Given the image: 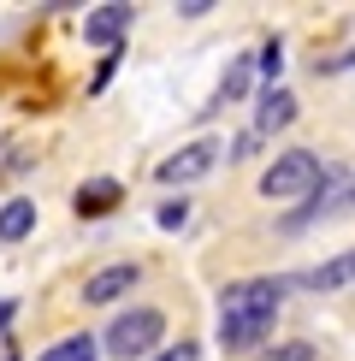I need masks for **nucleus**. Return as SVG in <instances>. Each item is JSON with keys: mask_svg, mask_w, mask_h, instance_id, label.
Segmentation results:
<instances>
[{"mask_svg": "<svg viewBox=\"0 0 355 361\" xmlns=\"http://www.w3.org/2000/svg\"><path fill=\"white\" fill-rule=\"evenodd\" d=\"M325 178V160L314 148H285V154H273V166L261 172V195L266 202H308V195L320 190Z\"/></svg>", "mask_w": 355, "mask_h": 361, "instance_id": "f257e3e1", "label": "nucleus"}, {"mask_svg": "<svg viewBox=\"0 0 355 361\" xmlns=\"http://www.w3.org/2000/svg\"><path fill=\"white\" fill-rule=\"evenodd\" d=\"M160 343H166V314L160 308H125L107 326L101 350L118 355V361H148V355H160Z\"/></svg>", "mask_w": 355, "mask_h": 361, "instance_id": "f03ea898", "label": "nucleus"}, {"mask_svg": "<svg viewBox=\"0 0 355 361\" xmlns=\"http://www.w3.org/2000/svg\"><path fill=\"white\" fill-rule=\"evenodd\" d=\"M285 290H290V279H237L219 290V320H231V314H266V308H278Z\"/></svg>", "mask_w": 355, "mask_h": 361, "instance_id": "7ed1b4c3", "label": "nucleus"}, {"mask_svg": "<svg viewBox=\"0 0 355 361\" xmlns=\"http://www.w3.org/2000/svg\"><path fill=\"white\" fill-rule=\"evenodd\" d=\"M213 160H219V142L213 137H196V142H184L178 154H166L154 166V178L160 184H196V178H207L213 172Z\"/></svg>", "mask_w": 355, "mask_h": 361, "instance_id": "20e7f679", "label": "nucleus"}, {"mask_svg": "<svg viewBox=\"0 0 355 361\" xmlns=\"http://www.w3.org/2000/svg\"><path fill=\"white\" fill-rule=\"evenodd\" d=\"M142 284V267L137 261H113V267H95V273L83 279V302L89 308H113L118 296H130Z\"/></svg>", "mask_w": 355, "mask_h": 361, "instance_id": "39448f33", "label": "nucleus"}, {"mask_svg": "<svg viewBox=\"0 0 355 361\" xmlns=\"http://www.w3.org/2000/svg\"><path fill=\"white\" fill-rule=\"evenodd\" d=\"M273 326H278V308H266V314H231V320H219V343H225L231 355L266 350V343H273Z\"/></svg>", "mask_w": 355, "mask_h": 361, "instance_id": "423d86ee", "label": "nucleus"}, {"mask_svg": "<svg viewBox=\"0 0 355 361\" xmlns=\"http://www.w3.org/2000/svg\"><path fill=\"white\" fill-rule=\"evenodd\" d=\"M130 18H137V12H130V6H118V0H113V6H95V12H89V18H83V42H95V48H118V36H125V30H130Z\"/></svg>", "mask_w": 355, "mask_h": 361, "instance_id": "0eeeda50", "label": "nucleus"}, {"mask_svg": "<svg viewBox=\"0 0 355 361\" xmlns=\"http://www.w3.org/2000/svg\"><path fill=\"white\" fill-rule=\"evenodd\" d=\"M296 113H302V107H296L290 89H266V95H261V113H255V130H261V137H278V130L296 125Z\"/></svg>", "mask_w": 355, "mask_h": 361, "instance_id": "6e6552de", "label": "nucleus"}, {"mask_svg": "<svg viewBox=\"0 0 355 361\" xmlns=\"http://www.w3.org/2000/svg\"><path fill=\"white\" fill-rule=\"evenodd\" d=\"M118 178H89V184H77V219H101L118 207Z\"/></svg>", "mask_w": 355, "mask_h": 361, "instance_id": "1a4fd4ad", "label": "nucleus"}, {"mask_svg": "<svg viewBox=\"0 0 355 361\" xmlns=\"http://www.w3.org/2000/svg\"><path fill=\"white\" fill-rule=\"evenodd\" d=\"M30 231H36V202H24V195H12V202L0 207V243H24Z\"/></svg>", "mask_w": 355, "mask_h": 361, "instance_id": "9d476101", "label": "nucleus"}, {"mask_svg": "<svg viewBox=\"0 0 355 361\" xmlns=\"http://www.w3.org/2000/svg\"><path fill=\"white\" fill-rule=\"evenodd\" d=\"M355 279V255H337V261H325V267H314V273H308L302 284L314 296H332V290H344V284Z\"/></svg>", "mask_w": 355, "mask_h": 361, "instance_id": "9b49d317", "label": "nucleus"}, {"mask_svg": "<svg viewBox=\"0 0 355 361\" xmlns=\"http://www.w3.org/2000/svg\"><path fill=\"white\" fill-rule=\"evenodd\" d=\"M36 361H101V338H89V332H71V338H59L48 343Z\"/></svg>", "mask_w": 355, "mask_h": 361, "instance_id": "f8f14e48", "label": "nucleus"}, {"mask_svg": "<svg viewBox=\"0 0 355 361\" xmlns=\"http://www.w3.org/2000/svg\"><path fill=\"white\" fill-rule=\"evenodd\" d=\"M249 71H255V59H231V66H225V78H219V95H213V107H207L201 118H213L219 107H225V101H243V95H249Z\"/></svg>", "mask_w": 355, "mask_h": 361, "instance_id": "ddd939ff", "label": "nucleus"}, {"mask_svg": "<svg viewBox=\"0 0 355 361\" xmlns=\"http://www.w3.org/2000/svg\"><path fill=\"white\" fill-rule=\"evenodd\" d=\"M249 361H314V343L308 338H285V343H266V350L249 355Z\"/></svg>", "mask_w": 355, "mask_h": 361, "instance_id": "4468645a", "label": "nucleus"}, {"mask_svg": "<svg viewBox=\"0 0 355 361\" xmlns=\"http://www.w3.org/2000/svg\"><path fill=\"white\" fill-rule=\"evenodd\" d=\"M255 71L266 78V89L278 83V71H285V42H278V36H266V42H261V54H255Z\"/></svg>", "mask_w": 355, "mask_h": 361, "instance_id": "2eb2a0df", "label": "nucleus"}, {"mask_svg": "<svg viewBox=\"0 0 355 361\" xmlns=\"http://www.w3.org/2000/svg\"><path fill=\"white\" fill-rule=\"evenodd\" d=\"M160 231H178V225H189V202H184V195H178V202H160Z\"/></svg>", "mask_w": 355, "mask_h": 361, "instance_id": "dca6fc26", "label": "nucleus"}, {"mask_svg": "<svg viewBox=\"0 0 355 361\" xmlns=\"http://www.w3.org/2000/svg\"><path fill=\"white\" fill-rule=\"evenodd\" d=\"M148 361H201V343H166V350L148 355Z\"/></svg>", "mask_w": 355, "mask_h": 361, "instance_id": "f3484780", "label": "nucleus"}, {"mask_svg": "<svg viewBox=\"0 0 355 361\" xmlns=\"http://www.w3.org/2000/svg\"><path fill=\"white\" fill-rule=\"evenodd\" d=\"M261 148V130H243V137H231V160H255Z\"/></svg>", "mask_w": 355, "mask_h": 361, "instance_id": "a211bd4d", "label": "nucleus"}, {"mask_svg": "<svg viewBox=\"0 0 355 361\" xmlns=\"http://www.w3.org/2000/svg\"><path fill=\"white\" fill-rule=\"evenodd\" d=\"M12 314H18V308H12V302H0V332H6V326H12Z\"/></svg>", "mask_w": 355, "mask_h": 361, "instance_id": "6ab92c4d", "label": "nucleus"}]
</instances>
